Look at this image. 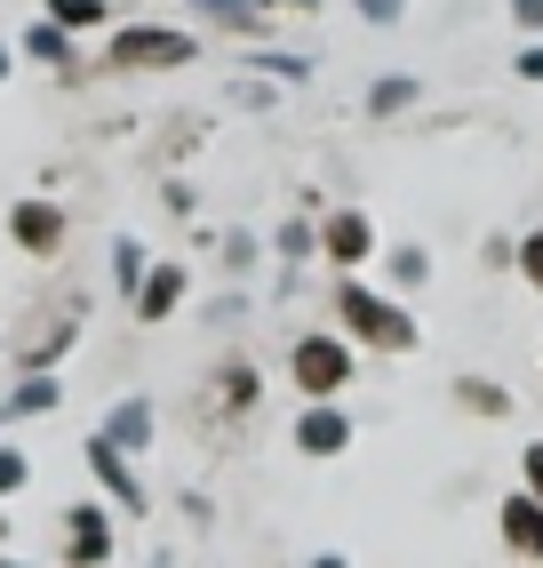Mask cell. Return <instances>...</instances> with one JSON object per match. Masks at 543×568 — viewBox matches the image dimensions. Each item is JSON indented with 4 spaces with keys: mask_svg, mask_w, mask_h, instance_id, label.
<instances>
[{
    "mask_svg": "<svg viewBox=\"0 0 543 568\" xmlns=\"http://www.w3.org/2000/svg\"><path fill=\"white\" fill-rule=\"evenodd\" d=\"M336 313H344V336H360L376 353H408L416 345V313L392 305V296H376V288H360V281L336 288Z\"/></svg>",
    "mask_w": 543,
    "mask_h": 568,
    "instance_id": "obj_1",
    "label": "cell"
},
{
    "mask_svg": "<svg viewBox=\"0 0 543 568\" xmlns=\"http://www.w3.org/2000/svg\"><path fill=\"white\" fill-rule=\"evenodd\" d=\"M352 336L344 328H313V336H296L288 345V376H296V393H313V400H336L344 385H352Z\"/></svg>",
    "mask_w": 543,
    "mask_h": 568,
    "instance_id": "obj_2",
    "label": "cell"
},
{
    "mask_svg": "<svg viewBox=\"0 0 543 568\" xmlns=\"http://www.w3.org/2000/svg\"><path fill=\"white\" fill-rule=\"evenodd\" d=\"M201 57V41L176 24H129V32H112V64L121 72H144V64H192Z\"/></svg>",
    "mask_w": 543,
    "mask_h": 568,
    "instance_id": "obj_3",
    "label": "cell"
},
{
    "mask_svg": "<svg viewBox=\"0 0 543 568\" xmlns=\"http://www.w3.org/2000/svg\"><path fill=\"white\" fill-rule=\"evenodd\" d=\"M296 448L304 457H344V448H352V416H344L336 400H313L296 416Z\"/></svg>",
    "mask_w": 543,
    "mask_h": 568,
    "instance_id": "obj_4",
    "label": "cell"
},
{
    "mask_svg": "<svg viewBox=\"0 0 543 568\" xmlns=\"http://www.w3.org/2000/svg\"><path fill=\"white\" fill-rule=\"evenodd\" d=\"M64 560H72V568H104V560H112V520H104L96 505H72V513H64Z\"/></svg>",
    "mask_w": 543,
    "mask_h": 568,
    "instance_id": "obj_5",
    "label": "cell"
},
{
    "mask_svg": "<svg viewBox=\"0 0 543 568\" xmlns=\"http://www.w3.org/2000/svg\"><path fill=\"white\" fill-rule=\"evenodd\" d=\"M320 248H328L336 264H368V256H376V224H368L360 209H336V216L320 224Z\"/></svg>",
    "mask_w": 543,
    "mask_h": 568,
    "instance_id": "obj_6",
    "label": "cell"
},
{
    "mask_svg": "<svg viewBox=\"0 0 543 568\" xmlns=\"http://www.w3.org/2000/svg\"><path fill=\"white\" fill-rule=\"evenodd\" d=\"M503 545L520 560H543V497H503Z\"/></svg>",
    "mask_w": 543,
    "mask_h": 568,
    "instance_id": "obj_7",
    "label": "cell"
},
{
    "mask_svg": "<svg viewBox=\"0 0 543 568\" xmlns=\"http://www.w3.org/2000/svg\"><path fill=\"white\" fill-rule=\"evenodd\" d=\"M89 465H96V480H104V488H112V497H121L129 513H144V505H152V497H144V488H136V473H129V457H121V448H112L104 433L89 440Z\"/></svg>",
    "mask_w": 543,
    "mask_h": 568,
    "instance_id": "obj_8",
    "label": "cell"
},
{
    "mask_svg": "<svg viewBox=\"0 0 543 568\" xmlns=\"http://www.w3.org/2000/svg\"><path fill=\"white\" fill-rule=\"evenodd\" d=\"M9 233H17L32 256H49V248L64 241V216H57L49 201H17V209H9Z\"/></svg>",
    "mask_w": 543,
    "mask_h": 568,
    "instance_id": "obj_9",
    "label": "cell"
},
{
    "mask_svg": "<svg viewBox=\"0 0 543 568\" xmlns=\"http://www.w3.org/2000/svg\"><path fill=\"white\" fill-rule=\"evenodd\" d=\"M184 305V264H152V273L136 281V313L144 321H168Z\"/></svg>",
    "mask_w": 543,
    "mask_h": 568,
    "instance_id": "obj_10",
    "label": "cell"
},
{
    "mask_svg": "<svg viewBox=\"0 0 543 568\" xmlns=\"http://www.w3.org/2000/svg\"><path fill=\"white\" fill-rule=\"evenodd\" d=\"M104 440L112 448H144L152 440V400H121V408L104 416Z\"/></svg>",
    "mask_w": 543,
    "mask_h": 568,
    "instance_id": "obj_11",
    "label": "cell"
},
{
    "mask_svg": "<svg viewBox=\"0 0 543 568\" xmlns=\"http://www.w3.org/2000/svg\"><path fill=\"white\" fill-rule=\"evenodd\" d=\"M208 24H224V32H256L264 24V0H192Z\"/></svg>",
    "mask_w": 543,
    "mask_h": 568,
    "instance_id": "obj_12",
    "label": "cell"
},
{
    "mask_svg": "<svg viewBox=\"0 0 543 568\" xmlns=\"http://www.w3.org/2000/svg\"><path fill=\"white\" fill-rule=\"evenodd\" d=\"M112 9L104 0H49V24H64V32H89V24H104Z\"/></svg>",
    "mask_w": 543,
    "mask_h": 568,
    "instance_id": "obj_13",
    "label": "cell"
},
{
    "mask_svg": "<svg viewBox=\"0 0 543 568\" xmlns=\"http://www.w3.org/2000/svg\"><path fill=\"white\" fill-rule=\"evenodd\" d=\"M24 49H32V57H49V64H72V32H64V24H32V32H24Z\"/></svg>",
    "mask_w": 543,
    "mask_h": 568,
    "instance_id": "obj_14",
    "label": "cell"
},
{
    "mask_svg": "<svg viewBox=\"0 0 543 568\" xmlns=\"http://www.w3.org/2000/svg\"><path fill=\"white\" fill-rule=\"evenodd\" d=\"M400 104H416V81L408 72H383V81L368 89V112H400Z\"/></svg>",
    "mask_w": 543,
    "mask_h": 568,
    "instance_id": "obj_15",
    "label": "cell"
},
{
    "mask_svg": "<svg viewBox=\"0 0 543 568\" xmlns=\"http://www.w3.org/2000/svg\"><path fill=\"white\" fill-rule=\"evenodd\" d=\"M41 408H57V376H32V385L9 400V416H41Z\"/></svg>",
    "mask_w": 543,
    "mask_h": 568,
    "instance_id": "obj_16",
    "label": "cell"
},
{
    "mask_svg": "<svg viewBox=\"0 0 543 568\" xmlns=\"http://www.w3.org/2000/svg\"><path fill=\"white\" fill-rule=\"evenodd\" d=\"M24 480H32V457H24V448H9V440H0V497H17Z\"/></svg>",
    "mask_w": 543,
    "mask_h": 568,
    "instance_id": "obj_17",
    "label": "cell"
},
{
    "mask_svg": "<svg viewBox=\"0 0 543 568\" xmlns=\"http://www.w3.org/2000/svg\"><path fill=\"white\" fill-rule=\"evenodd\" d=\"M224 400H232V408H248V400H256V376H248L240 361H232V368H224Z\"/></svg>",
    "mask_w": 543,
    "mask_h": 568,
    "instance_id": "obj_18",
    "label": "cell"
},
{
    "mask_svg": "<svg viewBox=\"0 0 543 568\" xmlns=\"http://www.w3.org/2000/svg\"><path fill=\"white\" fill-rule=\"evenodd\" d=\"M392 273H400V281H408V288H416V281H423V273H432V256H423V248H400V256H392Z\"/></svg>",
    "mask_w": 543,
    "mask_h": 568,
    "instance_id": "obj_19",
    "label": "cell"
},
{
    "mask_svg": "<svg viewBox=\"0 0 543 568\" xmlns=\"http://www.w3.org/2000/svg\"><path fill=\"white\" fill-rule=\"evenodd\" d=\"M256 72H280V81H304V72H313V57H256Z\"/></svg>",
    "mask_w": 543,
    "mask_h": 568,
    "instance_id": "obj_20",
    "label": "cell"
},
{
    "mask_svg": "<svg viewBox=\"0 0 543 568\" xmlns=\"http://www.w3.org/2000/svg\"><path fill=\"white\" fill-rule=\"evenodd\" d=\"M112 264H121V281H129V288L144 281V248H136V241H121V248H112Z\"/></svg>",
    "mask_w": 543,
    "mask_h": 568,
    "instance_id": "obj_21",
    "label": "cell"
},
{
    "mask_svg": "<svg viewBox=\"0 0 543 568\" xmlns=\"http://www.w3.org/2000/svg\"><path fill=\"white\" fill-rule=\"evenodd\" d=\"M352 9H360L368 24H400V9H408V0H352Z\"/></svg>",
    "mask_w": 543,
    "mask_h": 568,
    "instance_id": "obj_22",
    "label": "cell"
},
{
    "mask_svg": "<svg viewBox=\"0 0 543 568\" xmlns=\"http://www.w3.org/2000/svg\"><path fill=\"white\" fill-rule=\"evenodd\" d=\"M520 273L543 288V233H527V241H520Z\"/></svg>",
    "mask_w": 543,
    "mask_h": 568,
    "instance_id": "obj_23",
    "label": "cell"
},
{
    "mask_svg": "<svg viewBox=\"0 0 543 568\" xmlns=\"http://www.w3.org/2000/svg\"><path fill=\"white\" fill-rule=\"evenodd\" d=\"M512 24L520 32H543V0H512Z\"/></svg>",
    "mask_w": 543,
    "mask_h": 568,
    "instance_id": "obj_24",
    "label": "cell"
},
{
    "mask_svg": "<svg viewBox=\"0 0 543 568\" xmlns=\"http://www.w3.org/2000/svg\"><path fill=\"white\" fill-rule=\"evenodd\" d=\"M512 72H520V81H543V49H535V41H527V49H520V64H512Z\"/></svg>",
    "mask_w": 543,
    "mask_h": 568,
    "instance_id": "obj_25",
    "label": "cell"
},
{
    "mask_svg": "<svg viewBox=\"0 0 543 568\" xmlns=\"http://www.w3.org/2000/svg\"><path fill=\"white\" fill-rule=\"evenodd\" d=\"M527 497H543V440L527 448Z\"/></svg>",
    "mask_w": 543,
    "mask_h": 568,
    "instance_id": "obj_26",
    "label": "cell"
},
{
    "mask_svg": "<svg viewBox=\"0 0 543 568\" xmlns=\"http://www.w3.org/2000/svg\"><path fill=\"white\" fill-rule=\"evenodd\" d=\"M313 568H344V552H320V560H313Z\"/></svg>",
    "mask_w": 543,
    "mask_h": 568,
    "instance_id": "obj_27",
    "label": "cell"
},
{
    "mask_svg": "<svg viewBox=\"0 0 543 568\" xmlns=\"http://www.w3.org/2000/svg\"><path fill=\"white\" fill-rule=\"evenodd\" d=\"M0 81H9V49H0Z\"/></svg>",
    "mask_w": 543,
    "mask_h": 568,
    "instance_id": "obj_28",
    "label": "cell"
},
{
    "mask_svg": "<svg viewBox=\"0 0 543 568\" xmlns=\"http://www.w3.org/2000/svg\"><path fill=\"white\" fill-rule=\"evenodd\" d=\"M0 568H17V560H0Z\"/></svg>",
    "mask_w": 543,
    "mask_h": 568,
    "instance_id": "obj_29",
    "label": "cell"
}]
</instances>
